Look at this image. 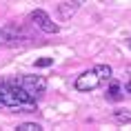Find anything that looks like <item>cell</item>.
Instances as JSON below:
<instances>
[{
  "mask_svg": "<svg viewBox=\"0 0 131 131\" xmlns=\"http://www.w3.org/2000/svg\"><path fill=\"white\" fill-rule=\"evenodd\" d=\"M0 107L2 109H36V98H31L22 89L18 80H2L0 82Z\"/></svg>",
  "mask_w": 131,
  "mask_h": 131,
  "instance_id": "obj_1",
  "label": "cell"
},
{
  "mask_svg": "<svg viewBox=\"0 0 131 131\" xmlns=\"http://www.w3.org/2000/svg\"><path fill=\"white\" fill-rule=\"evenodd\" d=\"M109 89H107V100L109 102H120L122 100V84L120 82H113V80H109Z\"/></svg>",
  "mask_w": 131,
  "mask_h": 131,
  "instance_id": "obj_6",
  "label": "cell"
},
{
  "mask_svg": "<svg viewBox=\"0 0 131 131\" xmlns=\"http://www.w3.org/2000/svg\"><path fill=\"white\" fill-rule=\"evenodd\" d=\"M51 64H53V58L42 56V58H38V60H36V69H47V67H51Z\"/></svg>",
  "mask_w": 131,
  "mask_h": 131,
  "instance_id": "obj_9",
  "label": "cell"
},
{
  "mask_svg": "<svg viewBox=\"0 0 131 131\" xmlns=\"http://www.w3.org/2000/svg\"><path fill=\"white\" fill-rule=\"evenodd\" d=\"M113 120L116 122H131V111H127V109H118L116 113H113Z\"/></svg>",
  "mask_w": 131,
  "mask_h": 131,
  "instance_id": "obj_8",
  "label": "cell"
},
{
  "mask_svg": "<svg viewBox=\"0 0 131 131\" xmlns=\"http://www.w3.org/2000/svg\"><path fill=\"white\" fill-rule=\"evenodd\" d=\"M18 84L36 100L47 91V78L45 76H22V78H18Z\"/></svg>",
  "mask_w": 131,
  "mask_h": 131,
  "instance_id": "obj_3",
  "label": "cell"
},
{
  "mask_svg": "<svg viewBox=\"0 0 131 131\" xmlns=\"http://www.w3.org/2000/svg\"><path fill=\"white\" fill-rule=\"evenodd\" d=\"M14 40H16L14 29H9V27H0V45H14Z\"/></svg>",
  "mask_w": 131,
  "mask_h": 131,
  "instance_id": "obj_7",
  "label": "cell"
},
{
  "mask_svg": "<svg viewBox=\"0 0 131 131\" xmlns=\"http://www.w3.org/2000/svg\"><path fill=\"white\" fill-rule=\"evenodd\" d=\"M29 18H31V22L40 29L42 34H58V31H60V27L51 20V16H49L47 11H42V9H34V11L29 14Z\"/></svg>",
  "mask_w": 131,
  "mask_h": 131,
  "instance_id": "obj_4",
  "label": "cell"
},
{
  "mask_svg": "<svg viewBox=\"0 0 131 131\" xmlns=\"http://www.w3.org/2000/svg\"><path fill=\"white\" fill-rule=\"evenodd\" d=\"M111 78H113V69H111L109 64H96L93 69L82 71V73L76 78L73 87H76L78 91H84V93H87V91L100 89L104 82H109Z\"/></svg>",
  "mask_w": 131,
  "mask_h": 131,
  "instance_id": "obj_2",
  "label": "cell"
},
{
  "mask_svg": "<svg viewBox=\"0 0 131 131\" xmlns=\"http://www.w3.org/2000/svg\"><path fill=\"white\" fill-rule=\"evenodd\" d=\"M78 7H80V5H78L76 0H73V2H62V5H58V18H60V20H69L71 16L78 11Z\"/></svg>",
  "mask_w": 131,
  "mask_h": 131,
  "instance_id": "obj_5",
  "label": "cell"
},
{
  "mask_svg": "<svg viewBox=\"0 0 131 131\" xmlns=\"http://www.w3.org/2000/svg\"><path fill=\"white\" fill-rule=\"evenodd\" d=\"M18 131H42V127L38 122H22L18 124Z\"/></svg>",
  "mask_w": 131,
  "mask_h": 131,
  "instance_id": "obj_10",
  "label": "cell"
},
{
  "mask_svg": "<svg viewBox=\"0 0 131 131\" xmlns=\"http://www.w3.org/2000/svg\"><path fill=\"white\" fill-rule=\"evenodd\" d=\"M127 47H131V38H129V40H127Z\"/></svg>",
  "mask_w": 131,
  "mask_h": 131,
  "instance_id": "obj_11",
  "label": "cell"
}]
</instances>
